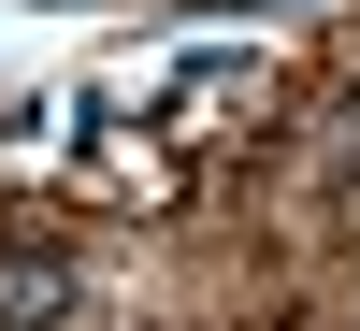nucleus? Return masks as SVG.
I'll list each match as a JSON object with an SVG mask.
<instances>
[{"label": "nucleus", "mask_w": 360, "mask_h": 331, "mask_svg": "<svg viewBox=\"0 0 360 331\" xmlns=\"http://www.w3.org/2000/svg\"><path fill=\"white\" fill-rule=\"evenodd\" d=\"M72 245H44V231H0V331H58L72 317Z\"/></svg>", "instance_id": "obj_1"}]
</instances>
